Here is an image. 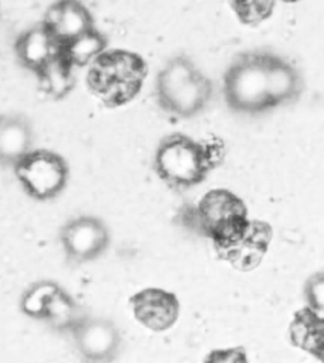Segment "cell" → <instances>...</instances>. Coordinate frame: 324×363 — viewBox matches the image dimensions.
Listing matches in <instances>:
<instances>
[{"label": "cell", "mask_w": 324, "mask_h": 363, "mask_svg": "<svg viewBox=\"0 0 324 363\" xmlns=\"http://www.w3.org/2000/svg\"><path fill=\"white\" fill-rule=\"evenodd\" d=\"M14 48L21 64L35 74H38L61 51L59 42L55 40L52 33L43 23L19 35Z\"/></svg>", "instance_id": "obj_13"}, {"label": "cell", "mask_w": 324, "mask_h": 363, "mask_svg": "<svg viewBox=\"0 0 324 363\" xmlns=\"http://www.w3.org/2000/svg\"><path fill=\"white\" fill-rule=\"evenodd\" d=\"M290 338L295 347L320 358L323 356V315L306 308L298 311L290 325Z\"/></svg>", "instance_id": "obj_15"}, {"label": "cell", "mask_w": 324, "mask_h": 363, "mask_svg": "<svg viewBox=\"0 0 324 363\" xmlns=\"http://www.w3.org/2000/svg\"><path fill=\"white\" fill-rule=\"evenodd\" d=\"M189 220L193 222L190 225L196 232L213 240L214 247L236 240L250 223L245 201L225 189L208 191L189 216Z\"/></svg>", "instance_id": "obj_3"}, {"label": "cell", "mask_w": 324, "mask_h": 363, "mask_svg": "<svg viewBox=\"0 0 324 363\" xmlns=\"http://www.w3.org/2000/svg\"><path fill=\"white\" fill-rule=\"evenodd\" d=\"M106 45L108 42L104 35L91 28L86 33L61 46V55L72 67H82L99 59L106 52Z\"/></svg>", "instance_id": "obj_17"}, {"label": "cell", "mask_w": 324, "mask_h": 363, "mask_svg": "<svg viewBox=\"0 0 324 363\" xmlns=\"http://www.w3.org/2000/svg\"><path fill=\"white\" fill-rule=\"evenodd\" d=\"M306 296L312 311L323 315L324 277L322 272L313 275L306 284Z\"/></svg>", "instance_id": "obj_20"}, {"label": "cell", "mask_w": 324, "mask_h": 363, "mask_svg": "<svg viewBox=\"0 0 324 363\" xmlns=\"http://www.w3.org/2000/svg\"><path fill=\"white\" fill-rule=\"evenodd\" d=\"M86 314L75 300L62 289H57L48 300L43 319L60 332H70L83 320Z\"/></svg>", "instance_id": "obj_16"}, {"label": "cell", "mask_w": 324, "mask_h": 363, "mask_svg": "<svg viewBox=\"0 0 324 363\" xmlns=\"http://www.w3.org/2000/svg\"><path fill=\"white\" fill-rule=\"evenodd\" d=\"M223 157L220 143H203L183 133H172L160 142L154 169L171 188L189 189L204 182Z\"/></svg>", "instance_id": "obj_1"}, {"label": "cell", "mask_w": 324, "mask_h": 363, "mask_svg": "<svg viewBox=\"0 0 324 363\" xmlns=\"http://www.w3.org/2000/svg\"><path fill=\"white\" fill-rule=\"evenodd\" d=\"M77 351L88 361L111 362L122 347V335L114 323L103 318H84L71 330Z\"/></svg>", "instance_id": "obj_8"}, {"label": "cell", "mask_w": 324, "mask_h": 363, "mask_svg": "<svg viewBox=\"0 0 324 363\" xmlns=\"http://www.w3.org/2000/svg\"><path fill=\"white\" fill-rule=\"evenodd\" d=\"M89 74L90 89L106 106H121L133 99L141 90L146 66L133 55H101Z\"/></svg>", "instance_id": "obj_5"}, {"label": "cell", "mask_w": 324, "mask_h": 363, "mask_svg": "<svg viewBox=\"0 0 324 363\" xmlns=\"http://www.w3.org/2000/svg\"><path fill=\"white\" fill-rule=\"evenodd\" d=\"M43 24L60 46L94 28L93 16L80 0L56 1L46 13Z\"/></svg>", "instance_id": "obj_12"}, {"label": "cell", "mask_w": 324, "mask_h": 363, "mask_svg": "<svg viewBox=\"0 0 324 363\" xmlns=\"http://www.w3.org/2000/svg\"><path fill=\"white\" fill-rule=\"evenodd\" d=\"M130 301L137 320L154 332H165L179 319L180 303L177 295L162 289H145Z\"/></svg>", "instance_id": "obj_10"}, {"label": "cell", "mask_w": 324, "mask_h": 363, "mask_svg": "<svg viewBox=\"0 0 324 363\" xmlns=\"http://www.w3.org/2000/svg\"><path fill=\"white\" fill-rule=\"evenodd\" d=\"M57 289L59 286L51 281L38 282L35 286L30 287L22 300L24 313L33 318H43L48 300Z\"/></svg>", "instance_id": "obj_19"}, {"label": "cell", "mask_w": 324, "mask_h": 363, "mask_svg": "<svg viewBox=\"0 0 324 363\" xmlns=\"http://www.w3.org/2000/svg\"><path fill=\"white\" fill-rule=\"evenodd\" d=\"M266 79L272 109L293 104L304 91L301 71L291 61L275 53L266 52Z\"/></svg>", "instance_id": "obj_11"}, {"label": "cell", "mask_w": 324, "mask_h": 363, "mask_svg": "<svg viewBox=\"0 0 324 363\" xmlns=\"http://www.w3.org/2000/svg\"><path fill=\"white\" fill-rule=\"evenodd\" d=\"M72 71L74 67L62 57L60 51L59 55L37 75L40 77L42 89L46 94L55 99H62L75 86V77Z\"/></svg>", "instance_id": "obj_18"}, {"label": "cell", "mask_w": 324, "mask_h": 363, "mask_svg": "<svg viewBox=\"0 0 324 363\" xmlns=\"http://www.w3.org/2000/svg\"><path fill=\"white\" fill-rule=\"evenodd\" d=\"M33 130L19 114L0 116V162L16 164L32 151Z\"/></svg>", "instance_id": "obj_14"}, {"label": "cell", "mask_w": 324, "mask_h": 363, "mask_svg": "<svg viewBox=\"0 0 324 363\" xmlns=\"http://www.w3.org/2000/svg\"><path fill=\"white\" fill-rule=\"evenodd\" d=\"M18 180L37 200H50L64 191L70 170L65 158L48 150L30 151L16 164Z\"/></svg>", "instance_id": "obj_6"}, {"label": "cell", "mask_w": 324, "mask_h": 363, "mask_svg": "<svg viewBox=\"0 0 324 363\" xmlns=\"http://www.w3.org/2000/svg\"><path fill=\"white\" fill-rule=\"evenodd\" d=\"M227 106L241 114L270 111L266 79V52L242 53L230 65L223 77Z\"/></svg>", "instance_id": "obj_4"}, {"label": "cell", "mask_w": 324, "mask_h": 363, "mask_svg": "<svg viewBox=\"0 0 324 363\" xmlns=\"http://www.w3.org/2000/svg\"><path fill=\"white\" fill-rule=\"evenodd\" d=\"M272 240V228L269 223L250 220L247 228L236 240L214 248L218 257L235 269L251 271L265 257Z\"/></svg>", "instance_id": "obj_9"}, {"label": "cell", "mask_w": 324, "mask_h": 363, "mask_svg": "<svg viewBox=\"0 0 324 363\" xmlns=\"http://www.w3.org/2000/svg\"><path fill=\"white\" fill-rule=\"evenodd\" d=\"M284 1H288V3H294V1H299V0H284Z\"/></svg>", "instance_id": "obj_21"}, {"label": "cell", "mask_w": 324, "mask_h": 363, "mask_svg": "<svg viewBox=\"0 0 324 363\" xmlns=\"http://www.w3.org/2000/svg\"><path fill=\"white\" fill-rule=\"evenodd\" d=\"M61 243L72 264L95 261L111 245V232L106 223L91 216L75 218L61 230Z\"/></svg>", "instance_id": "obj_7"}, {"label": "cell", "mask_w": 324, "mask_h": 363, "mask_svg": "<svg viewBox=\"0 0 324 363\" xmlns=\"http://www.w3.org/2000/svg\"><path fill=\"white\" fill-rule=\"evenodd\" d=\"M212 82L186 56H177L160 71L156 96L162 111L174 117L193 118L212 100Z\"/></svg>", "instance_id": "obj_2"}]
</instances>
